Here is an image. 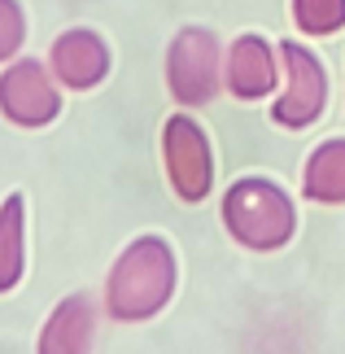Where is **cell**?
Listing matches in <instances>:
<instances>
[{"label":"cell","mask_w":345,"mask_h":354,"mask_svg":"<svg viewBox=\"0 0 345 354\" xmlns=\"http://www.w3.org/2000/svg\"><path fill=\"white\" fill-rule=\"evenodd\" d=\"M22 241H26V219H22V197L13 193L0 206V293H9L22 280Z\"/></svg>","instance_id":"cell-11"},{"label":"cell","mask_w":345,"mask_h":354,"mask_svg":"<svg viewBox=\"0 0 345 354\" xmlns=\"http://www.w3.org/2000/svg\"><path fill=\"white\" fill-rule=\"evenodd\" d=\"M48 62H53V75H57L66 88H79V92L96 88L109 71V53L92 31H66L57 44H53Z\"/></svg>","instance_id":"cell-7"},{"label":"cell","mask_w":345,"mask_h":354,"mask_svg":"<svg viewBox=\"0 0 345 354\" xmlns=\"http://www.w3.org/2000/svg\"><path fill=\"white\" fill-rule=\"evenodd\" d=\"M22 35H26V22H22L18 0H0V62L22 48Z\"/></svg>","instance_id":"cell-13"},{"label":"cell","mask_w":345,"mask_h":354,"mask_svg":"<svg viewBox=\"0 0 345 354\" xmlns=\"http://www.w3.org/2000/svg\"><path fill=\"white\" fill-rule=\"evenodd\" d=\"M280 57H284V71H288V88H284V97L271 105V118L280 122V127H310V122L324 114V101H328L324 66L301 44H284Z\"/></svg>","instance_id":"cell-5"},{"label":"cell","mask_w":345,"mask_h":354,"mask_svg":"<svg viewBox=\"0 0 345 354\" xmlns=\"http://www.w3.org/2000/svg\"><path fill=\"white\" fill-rule=\"evenodd\" d=\"M293 18L306 35H333L345 26V0H293Z\"/></svg>","instance_id":"cell-12"},{"label":"cell","mask_w":345,"mask_h":354,"mask_svg":"<svg viewBox=\"0 0 345 354\" xmlns=\"http://www.w3.org/2000/svg\"><path fill=\"white\" fill-rule=\"evenodd\" d=\"M175 289V258L162 236H140L114 263L105 284V302L114 319H149L167 306Z\"/></svg>","instance_id":"cell-1"},{"label":"cell","mask_w":345,"mask_h":354,"mask_svg":"<svg viewBox=\"0 0 345 354\" xmlns=\"http://www.w3.org/2000/svg\"><path fill=\"white\" fill-rule=\"evenodd\" d=\"M0 110L18 127H44V122L57 118L62 97L39 62H13L0 75Z\"/></svg>","instance_id":"cell-6"},{"label":"cell","mask_w":345,"mask_h":354,"mask_svg":"<svg viewBox=\"0 0 345 354\" xmlns=\"http://www.w3.org/2000/svg\"><path fill=\"white\" fill-rule=\"evenodd\" d=\"M218 44L210 31H197V26H188V31L175 35L171 44V57H167V84L175 92L179 105H205L214 101L218 92Z\"/></svg>","instance_id":"cell-3"},{"label":"cell","mask_w":345,"mask_h":354,"mask_svg":"<svg viewBox=\"0 0 345 354\" xmlns=\"http://www.w3.org/2000/svg\"><path fill=\"white\" fill-rule=\"evenodd\" d=\"M223 223L250 250H280L293 236L297 214L284 188H275L267 180H241L223 197Z\"/></svg>","instance_id":"cell-2"},{"label":"cell","mask_w":345,"mask_h":354,"mask_svg":"<svg viewBox=\"0 0 345 354\" xmlns=\"http://www.w3.org/2000/svg\"><path fill=\"white\" fill-rule=\"evenodd\" d=\"M162 153H167V175H171L175 193L184 201H201L210 193V180H214L210 140H205V131L188 114H175L167 122V131H162Z\"/></svg>","instance_id":"cell-4"},{"label":"cell","mask_w":345,"mask_h":354,"mask_svg":"<svg viewBox=\"0 0 345 354\" xmlns=\"http://www.w3.org/2000/svg\"><path fill=\"white\" fill-rule=\"evenodd\" d=\"M92 337H96V306H92V297L75 293L44 324L39 354H92Z\"/></svg>","instance_id":"cell-9"},{"label":"cell","mask_w":345,"mask_h":354,"mask_svg":"<svg viewBox=\"0 0 345 354\" xmlns=\"http://www.w3.org/2000/svg\"><path fill=\"white\" fill-rule=\"evenodd\" d=\"M223 84L232 88V97L241 101H258L275 88V57L262 35H241L232 44L227 62H223Z\"/></svg>","instance_id":"cell-8"},{"label":"cell","mask_w":345,"mask_h":354,"mask_svg":"<svg viewBox=\"0 0 345 354\" xmlns=\"http://www.w3.org/2000/svg\"><path fill=\"white\" fill-rule=\"evenodd\" d=\"M301 193L324 206H345V140H328L310 153Z\"/></svg>","instance_id":"cell-10"}]
</instances>
